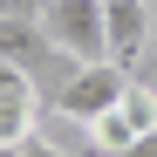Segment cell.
Listing matches in <instances>:
<instances>
[{
    "instance_id": "3957f363",
    "label": "cell",
    "mask_w": 157,
    "mask_h": 157,
    "mask_svg": "<svg viewBox=\"0 0 157 157\" xmlns=\"http://www.w3.org/2000/svg\"><path fill=\"white\" fill-rule=\"evenodd\" d=\"M82 130H89V144H96L102 157H123L144 130H157V96H150L144 82H130L116 109H102V116H96V123H82Z\"/></svg>"
},
{
    "instance_id": "8992f818",
    "label": "cell",
    "mask_w": 157,
    "mask_h": 157,
    "mask_svg": "<svg viewBox=\"0 0 157 157\" xmlns=\"http://www.w3.org/2000/svg\"><path fill=\"white\" fill-rule=\"evenodd\" d=\"M48 0H0V14H21V21H41Z\"/></svg>"
},
{
    "instance_id": "6da1fadb",
    "label": "cell",
    "mask_w": 157,
    "mask_h": 157,
    "mask_svg": "<svg viewBox=\"0 0 157 157\" xmlns=\"http://www.w3.org/2000/svg\"><path fill=\"white\" fill-rule=\"evenodd\" d=\"M41 28L68 62H109V0H48Z\"/></svg>"
},
{
    "instance_id": "ba28073f",
    "label": "cell",
    "mask_w": 157,
    "mask_h": 157,
    "mask_svg": "<svg viewBox=\"0 0 157 157\" xmlns=\"http://www.w3.org/2000/svg\"><path fill=\"white\" fill-rule=\"evenodd\" d=\"M21 157H68V150H55V144H41V137H28V144H21Z\"/></svg>"
},
{
    "instance_id": "5b68a950",
    "label": "cell",
    "mask_w": 157,
    "mask_h": 157,
    "mask_svg": "<svg viewBox=\"0 0 157 157\" xmlns=\"http://www.w3.org/2000/svg\"><path fill=\"white\" fill-rule=\"evenodd\" d=\"M144 48H150V0H109V62L137 68Z\"/></svg>"
},
{
    "instance_id": "52a82bcc",
    "label": "cell",
    "mask_w": 157,
    "mask_h": 157,
    "mask_svg": "<svg viewBox=\"0 0 157 157\" xmlns=\"http://www.w3.org/2000/svg\"><path fill=\"white\" fill-rule=\"evenodd\" d=\"M123 157H157V130H144V137H137V144H130Z\"/></svg>"
},
{
    "instance_id": "277c9868",
    "label": "cell",
    "mask_w": 157,
    "mask_h": 157,
    "mask_svg": "<svg viewBox=\"0 0 157 157\" xmlns=\"http://www.w3.org/2000/svg\"><path fill=\"white\" fill-rule=\"evenodd\" d=\"M0 62H14V68H48V62H68L55 41H48L41 21H21V14H0Z\"/></svg>"
},
{
    "instance_id": "7a4b0ae2",
    "label": "cell",
    "mask_w": 157,
    "mask_h": 157,
    "mask_svg": "<svg viewBox=\"0 0 157 157\" xmlns=\"http://www.w3.org/2000/svg\"><path fill=\"white\" fill-rule=\"evenodd\" d=\"M130 89V68L123 62H75L62 82H55V109L75 116V123H96L102 109H116Z\"/></svg>"
}]
</instances>
